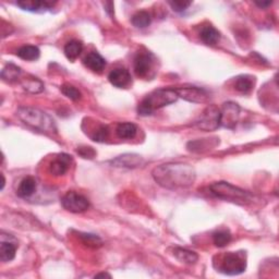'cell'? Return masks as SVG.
I'll use <instances>...</instances> for the list:
<instances>
[{
    "label": "cell",
    "mask_w": 279,
    "mask_h": 279,
    "mask_svg": "<svg viewBox=\"0 0 279 279\" xmlns=\"http://www.w3.org/2000/svg\"><path fill=\"white\" fill-rule=\"evenodd\" d=\"M37 188V182L34 177H26L20 182V186L17 190V194L18 196L22 198H28L34 194Z\"/></svg>",
    "instance_id": "obj_16"
},
{
    "label": "cell",
    "mask_w": 279,
    "mask_h": 279,
    "mask_svg": "<svg viewBox=\"0 0 279 279\" xmlns=\"http://www.w3.org/2000/svg\"><path fill=\"white\" fill-rule=\"evenodd\" d=\"M2 178H3V185H2V190H4L5 183H6V180H5V177H4V174H2Z\"/></svg>",
    "instance_id": "obj_35"
},
{
    "label": "cell",
    "mask_w": 279,
    "mask_h": 279,
    "mask_svg": "<svg viewBox=\"0 0 279 279\" xmlns=\"http://www.w3.org/2000/svg\"><path fill=\"white\" fill-rule=\"evenodd\" d=\"M200 38L206 45L214 46L220 41V32L212 26H205L200 32Z\"/></svg>",
    "instance_id": "obj_18"
},
{
    "label": "cell",
    "mask_w": 279,
    "mask_h": 279,
    "mask_svg": "<svg viewBox=\"0 0 279 279\" xmlns=\"http://www.w3.org/2000/svg\"><path fill=\"white\" fill-rule=\"evenodd\" d=\"M17 116L23 123L31 126L32 129L45 133L57 132L54 119L37 108L20 107L17 111Z\"/></svg>",
    "instance_id": "obj_3"
},
{
    "label": "cell",
    "mask_w": 279,
    "mask_h": 279,
    "mask_svg": "<svg viewBox=\"0 0 279 279\" xmlns=\"http://www.w3.org/2000/svg\"><path fill=\"white\" fill-rule=\"evenodd\" d=\"M78 154L80 156H82L83 158L92 159L95 157V155H96V152H95V150L90 146H84V147H80L78 149Z\"/></svg>",
    "instance_id": "obj_32"
},
{
    "label": "cell",
    "mask_w": 279,
    "mask_h": 279,
    "mask_svg": "<svg viewBox=\"0 0 279 279\" xmlns=\"http://www.w3.org/2000/svg\"><path fill=\"white\" fill-rule=\"evenodd\" d=\"M154 67V56L150 53H139L134 58L133 69L139 78H147Z\"/></svg>",
    "instance_id": "obj_8"
},
{
    "label": "cell",
    "mask_w": 279,
    "mask_h": 279,
    "mask_svg": "<svg viewBox=\"0 0 279 279\" xmlns=\"http://www.w3.org/2000/svg\"><path fill=\"white\" fill-rule=\"evenodd\" d=\"M83 63L86 68H89L93 72H102L106 67V60L96 52H91L85 56Z\"/></svg>",
    "instance_id": "obj_15"
},
{
    "label": "cell",
    "mask_w": 279,
    "mask_h": 279,
    "mask_svg": "<svg viewBox=\"0 0 279 279\" xmlns=\"http://www.w3.org/2000/svg\"><path fill=\"white\" fill-rule=\"evenodd\" d=\"M60 91L63 95H65V96H67L71 100L77 102V100H79L80 98H81V92H80L77 89V87L73 86L72 84L65 83L63 85H61Z\"/></svg>",
    "instance_id": "obj_28"
},
{
    "label": "cell",
    "mask_w": 279,
    "mask_h": 279,
    "mask_svg": "<svg viewBox=\"0 0 279 279\" xmlns=\"http://www.w3.org/2000/svg\"><path fill=\"white\" fill-rule=\"evenodd\" d=\"M239 116H240V107L236 103H225L220 110V125L234 129L237 125Z\"/></svg>",
    "instance_id": "obj_9"
},
{
    "label": "cell",
    "mask_w": 279,
    "mask_h": 279,
    "mask_svg": "<svg viewBox=\"0 0 279 279\" xmlns=\"http://www.w3.org/2000/svg\"><path fill=\"white\" fill-rule=\"evenodd\" d=\"M56 5V2H50V0H19L17 6L21 9L31 11V12H43L52 8Z\"/></svg>",
    "instance_id": "obj_12"
},
{
    "label": "cell",
    "mask_w": 279,
    "mask_h": 279,
    "mask_svg": "<svg viewBox=\"0 0 279 279\" xmlns=\"http://www.w3.org/2000/svg\"><path fill=\"white\" fill-rule=\"evenodd\" d=\"M82 50H83V44L80 41H78V39H72V41L67 43L65 46V49H63L66 57L70 61H74L79 56L81 55Z\"/></svg>",
    "instance_id": "obj_21"
},
{
    "label": "cell",
    "mask_w": 279,
    "mask_h": 279,
    "mask_svg": "<svg viewBox=\"0 0 279 279\" xmlns=\"http://www.w3.org/2000/svg\"><path fill=\"white\" fill-rule=\"evenodd\" d=\"M179 97H182L191 103H206L209 100V94L201 87H180V89H176Z\"/></svg>",
    "instance_id": "obj_10"
},
{
    "label": "cell",
    "mask_w": 279,
    "mask_h": 279,
    "mask_svg": "<svg viewBox=\"0 0 279 279\" xmlns=\"http://www.w3.org/2000/svg\"><path fill=\"white\" fill-rule=\"evenodd\" d=\"M272 4L273 2H269V0H267V2H255V5H257L259 8H262V9H265V8H267Z\"/></svg>",
    "instance_id": "obj_33"
},
{
    "label": "cell",
    "mask_w": 279,
    "mask_h": 279,
    "mask_svg": "<svg viewBox=\"0 0 279 279\" xmlns=\"http://www.w3.org/2000/svg\"><path fill=\"white\" fill-rule=\"evenodd\" d=\"M18 245L15 242L10 240H5L2 237V244H0V260L4 263L11 262L15 258V252H17Z\"/></svg>",
    "instance_id": "obj_17"
},
{
    "label": "cell",
    "mask_w": 279,
    "mask_h": 279,
    "mask_svg": "<svg viewBox=\"0 0 279 279\" xmlns=\"http://www.w3.org/2000/svg\"><path fill=\"white\" fill-rule=\"evenodd\" d=\"M138 132V128L134 123L132 122H123V123H119L116 133L118 135V138L120 139H133L135 135H137Z\"/></svg>",
    "instance_id": "obj_22"
},
{
    "label": "cell",
    "mask_w": 279,
    "mask_h": 279,
    "mask_svg": "<svg viewBox=\"0 0 279 279\" xmlns=\"http://www.w3.org/2000/svg\"><path fill=\"white\" fill-rule=\"evenodd\" d=\"M23 87H24V90H27L28 92L36 94V93H41L44 90V83L37 78L31 77L24 80V82H23Z\"/></svg>",
    "instance_id": "obj_27"
},
{
    "label": "cell",
    "mask_w": 279,
    "mask_h": 279,
    "mask_svg": "<svg viewBox=\"0 0 279 279\" xmlns=\"http://www.w3.org/2000/svg\"><path fill=\"white\" fill-rule=\"evenodd\" d=\"M61 204L63 209L67 210L70 213H83L90 207V202L87 198L82 195L79 194L74 191H70L65 196L62 197Z\"/></svg>",
    "instance_id": "obj_7"
},
{
    "label": "cell",
    "mask_w": 279,
    "mask_h": 279,
    "mask_svg": "<svg viewBox=\"0 0 279 279\" xmlns=\"http://www.w3.org/2000/svg\"><path fill=\"white\" fill-rule=\"evenodd\" d=\"M173 255L178 261H180L181 263H185V264H194L198 260V255L195 252L182 248L174 249Z\"/></svg>",
    "instance_id": "obj_23"
},
{
    "label": "cell",
    "mask_w": 279,
    "mask_h": 279,
    "mask_svg": "<svg viewBox=\"0 0 279 279\" xmlns=\"http://www.w3.org/2000/svg\"><path fill=\"white\" fill-rule=\"evenodd\" d=\"M115 167H122V168H138L144 164V159L137 154H123L118 156L110 162Z\"/></svg>",
    "instance_id": "obj_13"
},
{
    "label": "cell",
    "mask_w": 279,
    "mask_h": 279,
    "mask_svg": "<svg viewBox=\"0 0 279 279\" xmlns=\"http://www.w3.org/2000/svg\"><path fill=\"white\" fill-rule=\"evenodd\" d=\"M98 277H111L109 274H106V273H102V274H97L96 276H95V278H98Z\"/></svg>",
    "instance_id": "obj_34"
},
{
    "label": "cell",
    "mask_w": 279,
    "mask_h": 279,
    "mask_svg": "<svg viewBox=\"0 0 279 279\" xmlns=\"http://www.w3.org/2000/svg\"><path fill=\"white\" fill-rule=\"evenodd\" d=\"M153 178L159 186L169 189L178 190L192 186L196 173L191 165L183 163H168L154 168Z\"/></svg>",
    "instance_id": "obj_1"
},
{
    "label": "cell",
    "mask_w": 279,
    "mask_h": 279,
    "mask_svg": "<svg viewBox=\"0 0 279 279\" xmlns=\"http://www.w3.org/2000/svg\"><path fill=\"white\" fill-rule=\"evenodd\" d=\"M20 74H21V69L17 66L12 65V63L7 65L2 71V78L4 81L8 83H12L14 81H17Z\"/></svg>",
    "instance_id": "obj_24"
},
{
    "label": "cell",
    "mask_w": 279,
    "mask_h": 279,
    "mask_svg": "<svg viewBox=\"0 0 279 279\" xmlns=\"http://www.w3.org/2000/svg\"><path fill=\"white\" fill-rule=\"evenodd\" d=\"M179 95L176 89H159L149 93L138 106V113L140 116L152 115L156 109L168 106L176 103Z\"/></svg>",
    "instance_id": "obj_2"
},
{
    "label": "cell",
    "mask_w": 279,
    "mask_h": 279,
    "mask_svg": "<svg viewBox=\"0 0 279 279\" xmlns=\"http://www.w3.org/2000/svg\"><path fill=\"white\" fill-rule=\"evenodd\" d=\"M195 126L204 131H215L220 126V109L215 106H207L201 114Z\"/></svg>",
    "instance_id": "obj_6"
},
{
    "label": "cell",
    "mask_w": 279,
    "mask_h": 279,
    "mask_svg": "<svg viewBox=\"0 0 279 279\" xmlns=\"http://www.w3.org/2000/svg\"><path fill=\"white\" fill-rule=\"evenodd\" d=\"M71 162H72V157L67 154H60L50 163L49 172L54 176H62L68 171Z\"/></svg>",
    "instance_id": "obj_14"
},
{
    "label": "cell",
    "mask_w": 279,
    "mask_h": 279,
    "mask_svg": "<svg viewBox=\"0 0 279 279\" xmlns=\"http://www.w3.org/2000/svg\"><path fill=\"white\" fill-rule=\"evenodd\" d=\"M17 55H18V57H20L23 60L34 61L39 58L41 52H39V48L37 46L26 45V46H22L21 48L18 49Z\"/></svg>",
    "instance_id": "obj_20"
},
{
    "label": "cell",
    "mask_w": 279,
    "mask_h": 279,
    "mask_svg": "<svg viewBox=\"0 0 279 279\" xmlns=\"http://www.w3.org/2000/svg\"><path fill=\"white\" fill-rule=\"evenodd\" d=\"M255 83V79L251 75L244 74L240 75L236 79L235 81V89L243 94H249L253 90V86Z\"/></svg>",
    "instance_id": "obj_19"
},
{
    "label": "cell",
    "mask_w": 279,
    "mask_h": 279,
    "mask_svg": "<svg viewBox=\"0 0 279 279\" xmlns=\"http://www.w3.org/2000/svg\"><path fill=\"white\" fill-rule=\"evenodd\" d=\"M168 5L172 8L173 11L183 12L192 5L191 2H185V0H174V2H168Z\"/></svg>",
    "instance_id": "obj_31"
},
{
    "label": "cell",
    "mask_w": 279,
    "mask_h": 279,
    "mask_svg": "<svg viewBox=\"0 0 279 279\" xmlns=\"http://www.w3.org/2000/svg\"><path fill=\"white\" fill-rule=\"evenodd\" d=\"M132 24L138 29L147 28L150 22H152V17L147 11H138L131 19Z\"/></svg>",
    "instance_id": "obj_25"
},
{
    "label": "cell",
    "mask_w": 279,
    "mask_h": 279,
    "mask_svg": "<svg viewBox=\"0 0 279 279\" xmlns=\"http://www.w3.org/2000/svg\"><path fill=\"white\" fill-rule=\"evenodd\" d=\"M109 135V128L105 124H102L97 128V130L94 132V134L92 135V140L95 142H105L108 139Z\"/></svg>",
    "instance_id": "obj_29"
},
{
    "label": "cell",
    "mask_w": 279,
    "mask_h": 279,
    "mask_svg": "<svg viewBox=\"0 0 279 279\" xmlns=\"http://www.w3.org/2000/svg\"><path fill=\"white\" fill-rule=\"evenodd\" d=\"M109 82L118 89H128L132 84V78L129 71L124 68L114 69L108 75Z\"/></svg>",
    "instance_id": "obj_11"
},
{
    "label": "cell",
    "mask_w": 279,
    "mask_h": 279,
    "mask_svg": "<svg viewBox=\"0 0 279 279\" xmlns=\"http://www.w3.org/2000/svg\"><path fill=\"white\" fill-rule=\"evenodd\" d=\"M210 189L215 196L221 198V200L241 205L248 204L252 201V195L248 191H244L243 189L233 186L231 183L225 181L214 182Z\"/></svg>",
    "instance_id": "obj_4"
},
{
    "label": "cell",
    "mask_w": 279,
    "mask_h": 279,
    "mask_svg": "<svg viewBox=\"0 0 279 279\" xmlns=\"http://www.w3.org/2000/svg\"><path fill=\"white\" fill-rule=\"evenodd\" d=\"M231 238L233 236L229 230H218L213 234V242L218 248H224L231 241Z\"/></svg>",
    "instance_id": "obj_26"
},
{
    "label": "cell",
    "mask_w": 279,
    "mask_h": 279,
    "mask_svg": "<svg viewBox=\"0 0 279 279\" xmlns=\"http://www.w3.org/2000/svg\"><path fill=\"white\" fill-rule=\"evenodd\" d=\"M80 238L82 239L84 244L89 245V246H93V248H98V246H100L103 243L102 239L99 237L95 236V235H91V234H80Z\"/></svg>",
    "instance_id": "obj_30"
},
{
    "label": "cell",
    "mask_w": 279,
    "mask_h": 279,
    "mask_svg": "<svg viewBox=\"0 0 279 279\" xmlns=\"http://www.w3.org/2000/svg\"><path fill=\"white\" fill-rule=\"evenodd\" d=\"M220 273L229 276L240 275L246 269V255L245 252H228L220 259L219 266L217 267Z\"/></svg>",
    "instance_id": "obj_5"
}]
</instances>
